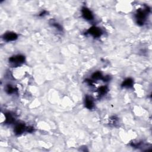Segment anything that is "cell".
<instances>
[{"instance_id": "6da1fadb", "label": "cell", "mask_w": 152, "mask_h": 152, "mask_svg": "<svg viewBox=\"0 0 152 152\" xmlns=\"http://www.w3.org/2000/svg\"><path fill=\"white\" fill-rule=\"evenodd\" d=\"M25 56L21 55L14 56L11 57L9 59V62L14 66H18L25 62Z\"/></svg>"}, {"instance_id": "7a4b0ae2", "label": "cell", "mask_w": 152, "mask_h": 152, "mask_svg": "<svg viewBox=\"0 0 152 152\" xmlns=\"http://www.w3.org/2000/svg\"><path fill=\"white\" fill-rule=\"evenodd\" d=\"M147 12V8L145 10V11L142 10H138L136 14L137 22L140 25H143L145 19V14Z\"/></svg>"}, {"instance_id": "3957f363", "label": "cell", "mask_w": 152, "mask_h": 152, "mask_svg": "<svg viewBox=\"0 0 152 152\" xmlns=\"http://www.w3.org/2000/svg\"><path fill=\"white\" fill-rule=\"evenodd\" d=\"M87 32L89 34H92V35L93 37H95V38H99V37L101 36L102 34L101 30L99 28L95 26L90 28V29L88 30Z\"/></svg>"}, {"instance_id": "277c9868", "label": "cell", "mask_w": 152, "mask_h": 152, "mask_svg": "<svg viewBox=\"0 0 152 152\" xmlns=\"http://www.w3.org/2000/svg\"><path fill=\"white\" fill-rule=\"evenodd\" d=\"M17 37H18L17 34L14 33V32H7V33L4 34L3 38L5 40L7 41V42H10V41L16 40Z\"/></svg>"}, {"instance_id": "5b68a950", "label": "cell", "mask_w": 152, "mask_h": 152, "mask_svg": "<svg viewBox=\"0 0 152 152\" xmlns=\"http://www.w3.org/2000/svg\"><path fill=\"white\" fill-rule=\"evenodd\" d=\"M82 15L84 19L87 20H92L93 19V16L92 12L86 7L82 8Z\"/></svg>"}, {"instance_id": "8992f818", "label": "cell", "mask_w": 152, "mask_h": 152, "mask_svg": "<svg viewBox=\"0 0 152 152\" xmlns=\"http://www.w3.org/2000/svg\"><path fill=\"white\" fill-rule=\"evenodd\" d=\"M84 103H85L86 107L89 109H92L93 108V106H94V103H93L92 99L89 96H86Z\"/></svg>"}, {"instance_id": "52a82bcc", "label": "cell", "mask_w": 152, "mask_h": 152, "mask_svg": "<svg viewBox=\"0 0 152 152\" xmlns=\"http://www.w3.org/2000/svg\"><path fill=\"white\" fill-rule=\"evenodd\" d=\"M25 125L22 124H18L16 125V127H15L14 129V132L16 134L19 135V134H20L22 132H23V131L25 130Z\"/></svg>"}, {"instance_id": "ba28073f", "label": "cell", "mask_w": 152, "mask_h": 152, "mask_svg": "<svg viewBox=\"0 0 152 152\" xmlns=\"http://www.w3.org/2000/svg\"><path fill=\"white\" fill-rule=\"evenodd\" d=\"M132 84H133V80L131 79H127L122 83V86L124 87L130 88L132 87Z\"/></svg>"}, {"instance_id": "9c48e42d", "label": "cell", "mask_w": 152, "mask_h": 152, "mask_svg": "<svg viewBox=\"0 0 152 152\" xmlns=\"http://www.w3.org/2000/svg\"><path fill=\"white\" fill-rule=\"evenodd\" d=\"M5 116V122L7 124H11L14 122V119L10 113H6Z\"/></svg>"}, {"instance_id": "30bf717a", "label": "cell", "mask_w": 152, "mask_h": 152, "mask_svg": "<svg viewBox=\"0 0 152 152\" xmlns=\"http://www.w3.org/2000/svg\"><path fill=\"white\" fill-rule=\"evenodd\" d=\"M92 78L96 80H99V79H102L103 76L102 75V74L100 72H96L93 73L92 75Z\"/></svg>"}, {"instance_id": "8fae6325", "label": "cell", "mask_w": 152, "mask_h": 152, "mask_svg": "<svg viewBox=\"0 0 152 152\" xmlns=\"http://www.w3.org/2000/svg\"><path fill=\"white\" fill-rule=\"evenodd\" d=\"M108 90V89L107 87L106 86H102L99 88V94H101V95L106 94V93H107Z\"/></svg>"}, {"instance_id": "7c38bea8", "label": "cell", "mask_w": 152, "mask_h": 152, "mask_svg": "<svg viewBox=\"0 0 152 152\" xmlns=\"http://www.w3.org/2000/svg\"><path fill=\"white\" fill-rule=\"evenodd\" d=\"M6 91L8 94H11V93H13L14 92V89L10 85H8L7 88H6Z\"/></svg>"}, {"instance_id": "4fadbf2b", "label": "cell", "mask_w": 152, "mask_h": 152, "mask_svg": "<svg viewBox=\"0 0 152 152\" xmlns=\"http://www.w3.org/2000/svg\"><path fill=\"white\" fill-rule=\"evenodd\" d=\"M54 26H55V27L57 28L58 29H59V30H62V27H61V26L59 25V24H58V23H54Z\"/></svg>"}, {"instance_id": "5bb4252c", "label": "cell", "mask_w": 152, "mask_h": 152, "mask_svg": "<svg viewBox=\"0 0 152 152\" xmlns=\"http://www.w3.org/2000/svg\"><path fill=\"white\" fill-rule=\"evenodd\" d=\"M33 128H32V127H29V128H27V131H29L30 132H31L33 131Z\"/></svg>"}]
</instances>
